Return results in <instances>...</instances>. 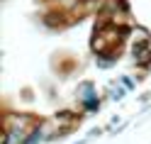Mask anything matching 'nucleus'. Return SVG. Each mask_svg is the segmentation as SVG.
<instances>
[{"label": "nucleus", "instance_id": "nucleus-1", "mask_svg": "<svg viewBox=\"0 0 151 144\" xmlns=\"http://www.w3.org/2000/svg\"><path fill=\"white\" fill-rule=\"evenodd\" d=\"M134 56H137V61L139 64H149L151 61V42H144V44H137L134 46Z\"/></svg>", "mask_w": 151, "mask_h": 144}]
</instances>
